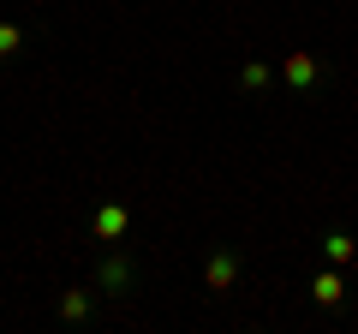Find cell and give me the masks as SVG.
Here are the masks:
<instances>
[{"instance_id": "1", "label": "cell", "mask_w": 358, "mask_h": 334, "mask_svg": "<svg viewBox=\"0 0 358 334\" xmlns=\"http://www.w3.org/2000/svg\"><path fill=\"white\" fill-rule=\"evenodd\" d=\"M233 281H239V251L215 245L203 257V293H233Z\"/></svg>"}, {"instance_id": "2", "label": "cell", "mask_w": 358, "mask_h": 334, "mask_svg": "<svg viewBox=\"0 0 358 334\" xmlns=\"http://www.w3.org/2000/svg\"><path fill=\"white\" fill-rule=\"evenodd\" d=\"M281 78L293 84L299 96H305V90H317V84H322V60H317L310 48H293V54L281 60Z\"/></svg>"}, {"instance_id": "3", "label": "cell", "mask_w": 358, "mask_h": 334, "mask_svg": "<svg viewBox=\"0 0 358 334\" xmlns=\"http://www.w3.org/2000/svg\"><path fill=\"white\" fill-rule=\"evenodd\" d=\"M126 227H131V209L126 203H102L96 215H90V233H96L102 245H120V239H126Z\"/></svg>"}, {"instance_id": "4", "label": "cell", "mask_w": 358, "mask_h": 334, "mask_svg": "<svg viewBox=\"0 0 358 334\" xmlns=\"http://www.w3.org/2000/svg\"><path fill=\"white\" fill-rule=\"evenodd\" d=\"M96 286H102V293H131V263L120 257L114 245H108V257H102V269H96Z\"/></svg>"}, {"instance_id": "5", "label": "cell", "mask_w": 358, "mask_h": 334, "mask_svg": "<svg viewBox=\"0 0 358 334\" xmlns=\"http://www.w3.org/2000/svg\"><path fill=\"white\" fill-rule=\"evenodd\" d=\"M310 298L334 310V305L346 298V269H334V263H322V269H317V281H310Z\"/></svg>"}, {"instance_id": "6", "label": "cell", "mask_w": 358, "mask_h": 334, "mask_svg": "<svg viewBox=\"0 0 358 334\" xmlns=\"http://www.w3.org/2000/svg\"><path fill=\"white\" fill-rule=\"evenodd\" d=\"M352 257H358L352 233H322V263H334V269H352Z\"/></svg>"}, {"instance_id": "7", "label": "cell", "mask_w": 358, "mask_h": 334, "mask_svg": "<svg viewBox=\"0 0 358 334\" xmlns=\"http://www.w3.org/2000/svg\"><path fill=\"white\" fill-rule=\"evenodd\" d=\"M268 84H275V66H268V60H245V66H239V90H245V96L268 90Z\"/></svg>"}, {"instance_id": "8", "label": "cell", "mask_w": 358, "mask_h": 334, "mask_svg": "<svg viewBox=\"0 0 358 334\" xmlns=\"http://www.w3.org/2000/svg\"><path fill=\"white\" fill-rule=\"evenodd\" d=\"M90 298H96L90 286H66V293H60V322H84L90 317Z\"/></svg>"}, {"instance_id": "9", "label": "cell", "mask_w": 358, "mask_h": 334, "mask_svg": "<svg viewBox=\"0 0 358 334\" xmlns=\"http://www.w3.org/2000/svg\"><path fill=\"white\" fill-rule=\"evenodd\" d=\"M18 48H24V30H18V24H6V18H0V60H13Z\"/></svg>"}]
</instances>
